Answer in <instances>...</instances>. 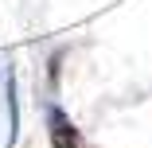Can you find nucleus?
Masks as SVG:
<instances>
[{"mask_svg": "<svg viewBox=\"0 0 152 148\" xmlns=\"http://www.w3.org/2000/svg\"><path fill=\"white\" fill-rule=\"evenodd\" d=\"M47 140H51V148H86L78 125L58 105H47Z\"/></svg>", "mask_w": 152, "mask_h": 148, "instance_id": "obj_1", "label": "nucleus"}, {"mask_svg": "<svg viewBox=\"0 0 152 148\" xmlns=\"http://www.w3.org/2000/svg\"><path fill=\"white\" fill-rule=\"evenodd\" d=\"M4 105H8V148L20 136V101H16V66H4Z\"/></svg>", "mask_w": 152, "mask_h": 148, "instance_id": "obj_2", "label": "nucleus"}]
</instances>
